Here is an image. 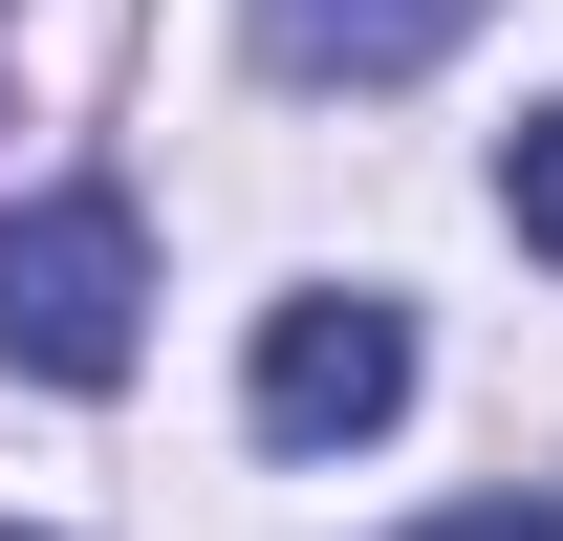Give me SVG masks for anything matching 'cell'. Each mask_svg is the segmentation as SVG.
I'll list each match as a JSON object with an SVG mask.
<instances>
[{"label":"cell","instance_id":"cell-1","mask_svg":"<svg viewBox=\"0 0 563 541\" xmlns=\"http://www.w3.org/2000/svg\"><path fill=\"white\" fill-rule=\"evenodd\" d=\"M131 325H152L131 196H22V217H0V368H44V390H131Z\"/></svg>","mask_w":563,"mask_h":541},{"label":"cell","instance_id":"cell-2","mask_svg":"<svg viewBox=\"0 0 563 541\" xmlns=\"http://www.w3.org/2000/svg\"><path fill=\"white\" fill-rule=\"evenodd\" d=\"M239 411H261V455H368V433L412 411V303H390V281H303V303H261Z\"/></svg>","mask_w":563,"mask_h":541},{"label":"cell","instance_id":"cell-3","mask_svg":"<svg viewBox=\"0 0 563 541\" xmlns=\"http://www.w3.org/2000/svg\"><path fill=\"white\" fill-rule=\"evenodd\" d=\"M239 22H261L282 87H412V66L477 44V0H239Z\"/></svg>","mask_w":563,"mask_h":541},{"label":"cell","instance_id":"cell-4","mask_svg":"<svg viewBox=\"0 0 563 541\" xmlns=\"http://www.w3.org/2000/svg\"><path fill=\"white\" fill-rule=\"evenodd\" d=\"M498 217H520V239H542V261H563V109H542V131H520V152H498Z\"/></svg>","mask_w":563,"mask_h":541},{"label":"cell","instance_id":"cell-5","mask_svg":"<svg viewBox=\"0 0 563 541\" xmlns=\"http://www.w3.org/2000/svg\"><path fill=\"white\" fill-rule=\"evenodd\" d=\"M412 541H563V498H455V520H412Z\"/></svg>","mask_w":563,"mask_h":541},{"label":"cell","instance_id":"cell-6","mask_svg":"<svg viewBox=\"0 0 563 541\" xmlns=\"http://www.w3.org/2000/svg\"><path fill=\"white\" fill-rule=\"evenodd\" d=\"M0 66H22V22H0Z\"/></svg>","mask_w":563,"mask_h":541}]
</instances>
